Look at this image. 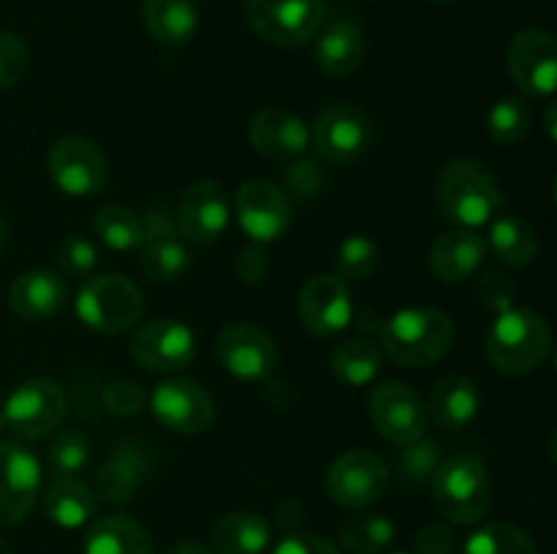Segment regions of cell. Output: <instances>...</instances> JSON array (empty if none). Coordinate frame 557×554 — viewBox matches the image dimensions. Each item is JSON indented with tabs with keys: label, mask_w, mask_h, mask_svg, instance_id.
Masks as SVG:
<instances>
[{
	"label": "cell",
	"mask_w": 557,
	"mask_h": 554,
	"mask_svg": "<svg viewBox=\"0 0 557 554\" xmlns=\"http://www.w3.org/2000/svg\"><path fill=\"white\" fill-rule=\"evenodd\" d=\"M428 413L433 416V421L441 429H466L468 424H473V418L479 416V407H482V396H479L476 383L471 378H462V375H446L438 383L433 386L428 400Z\"/></svg>",
	"instance_id": "cb8c5ba5"
},
{
	"label": "cell",
	"mask_w": 557,
	"mask_h": 554,
	"mask_svg": "<svg viewBox=\"0 0 557 554\" xmlns=\"http://www.w3.org/2000/svg\"><path fill=\"white\" fill-rule=\"evenodd\" d=\"M0 429H3V416H0Z\"/></svg>",
	"instance_id": "9f6ffc18"
},
{
	"label": "cell",
	"mask_w": 557,
	"mask_h": 554,
	"mask_svg": "<svg viewBox=\"0 0 557 554\" xmlns=\"http://www.w3.org/2000/svg\"><path fill=\"white\" fill-rule=\"evenodd\" d=\"M283 185H286L292 199L308 201L319 199L321 190H324V168L319 166V161H310V158H294L286 168H283Z\"/></svg>",
	"instance_id": "ab89813d"
},
{
	"label": "cell",
	"mask_w": 557,
	"mask_h": 554,
	"mask_svg": "<svg viewBox=\"0 0 557 554\" xmlns=\"http://www.w3.org/2000/svg\"><path fill=\"white\" fill-rule=\"evenodd\" d=\"M234 269H237V277L245 286H259V282H264L267 272H270V259H267L264 248L253 242L239 250L237 261H234Z\"/></svg>",
	"instance_id": "bcb514c9"
},
{
	"label": "cell",
	"mask_w": 557,
	"mask_h": 554,
	"mask_svg": "<svg viewBox=\"0 0 557 554\" xmlns=\"http://www.w3.org/2000/svg\"><path fill=\"white\" fill-rule=\"evenodd\" d=\"M139 221H141V234H145V242H150V239L180 237L177 215H172V210H166V206H150L145 215H139Z\"/></svg>",
	"instance_id": "c3c4849f"
},
{
	"label": "cell",
	"mask_w": 557,
	"mask_h": 554,
	"mask_svg": "<svg viewBox=\"0 0 557 554\" xmlns=\"http://www.w3.org/2000/svg\"><path fill=\"white\" fill-rule=\"evenodd\" d=\"M141 22L163 47H185L199 30V9L194 0H145Z\"/></svg>",
	"instance_id": "d4e9b609"
},
{
	"label": "cell",
	"mask_w": 557,
	"mask_h": 554,
	"mask_svg": "<svg viewBox=\"0 0 557 554\" xmlns=\"http://www.w3.org/2000/svg\"><path fill=\"white\" fill-rule=\"evenodd\" d=\"M297 313L305 329L315 337H335L351 320V293L337 275H315L302 286Z\"/></svg>",
	"instance_id": "d6986e66"
},
{
	"label": "cell",
	"mask_w": 557,
	"mask_h": 554,
	"mask_svg": "<svg viewBox=\"0 0 557 554\" xmlns=\"http://www.w3.org/2000/svg\"><path fill=\"white\" fill-rule=\"evenodd\" d=\"M139 451L141 449H134L131 443H125L120 445L112 459L103 462L96 476V487L101 500H107V503H128L134 498L147 470V462Z\"/></svg>",
	"instance_id": "f546056e"
},
{
	"label": "cell",
	"mask_w": 557,
	"mask_h": 554,
	"mask_svg": "<svg viewBox=\"0 0 557 554\" xmlns=\"http://www.w3.org/2000/svg\"><path fill=\"white\" fill-rule=\"evenodd\" d=\"M381 351L400 367H430L455 342V320L438 307H406L379 326Z\"/></svg>",
	"instance_id": "7a4b0ae2"
},
{
	"label": "cell",
	"mask_w": 557,
	"mask_h": 554,
	"mask_svg": "<svg viewBox=\"0 0 557 554\" xmlns=\"http://www.w3.org/2000/svg\"><path fill=\"white\" fill-rule=\"evenodd\" d=\"M315 63L324 71L326 76H351L362 68L364 54V36L357 27V22L351 20H332L324 30L319 33V41H315Z\"/></svg>",
	"instance_id": "603a6c76"
},
{
	"label": "cell",
	"mask_w": 557,
	"mask_h": 554,
	"mask_svg": "<svg viewBox=\"0 0 557 554\" xmlns=\"http://www.w3.org/2000/svg\"><path fill=\"white\" fill-rule=\"evenodd\" d=\"M381 264V250L379 244L370 237L354 234V237L343 239L341 248L335 255V269L343 282H357L373 277V272Z\"/></svg>",
	"instance_id": "8d00e7d4"
},
{
	"label": "cell",
	"mask_w": 557,
	"mask_h": 554,
	"mask_svg": "<svg viewBox=\"0 0 557 554\" xmlns=\"http://www.w3.org/2000/svg\"><path fill=\"white\" fill-rule=\"evenodd\" d=\"M52 182L65 196H92L107 185L109 163L101 147L85 136H63L47 155Z\"/></svg>",
	"instance_id": "8fae6325"
},
{
	"label": "cell",
	"mask_w": 557,
	"mask_h": 554,
	"mask_svg": "<svg viewBox=\"0 0 557 554\" xmlns=\"http://www.w3.org/2000/svg\"><path fill=\"white\" fill-rule=\"evenodd\" d=\"M150 407L163 427L180 435H201L215 424V400L205 386L188 378L158 383Z\"/></svg>",
	"instance_id": "5bb4252c"
},
{
	"label": "cell",
	"mask_w": 557,
	"mask_h": 554,
	"mask_svg": "<svg viewBox=\"0 0 557 554\" xmlns=\"http://www.w3.org/2000/svg\"><path fill=\"white\" fill-rule=\"evenodd\" d=\"M370 418L381 438L397 445L424 438V429H428L424 400L403 380H384L375 386L370 394Z\"/></svg>",
	"instance_id": "7c38bea8"
},
{
	"label": "cell",
	"mask_w": 557,
	"mask_h": 554,
	"mask_svg": "<svg viewBox=\"0 0 557 554\" xmlns=\"http://www.w3.org/2000/svg\"><path fill=\"white\" fill-rule=\"evenodd\" d=\"M232 221V204L215 179H199L185 188L177 206L180 237L194 244H210L226 234Z\"/></svg>",
	"instance_id": "ac0fdd59"
},
{
	"label": "cell",
	"mask_w": 557,
	"mask_h": 554,
	"mask_svg": "<svg viewBox=\"0 0 557 554\" xmlns=\"http://www.w3.org/2000/svg\"><path fill=\"white\" fill-rule=\"evenodd\" d=\"M87 459H90V440L82 429H63L49 443V462L63 476L82 470Z\"/></svg>",
	"instance_id": "f35d334b"
},
{
	"label": "cell",
	"mask_w": 557,
	"mask_h": 554,
	"mask_svg": "<svg viewBox=\"0 0 557 554\" xmlns=\"http://www.w3.org/2000/svg\"><path fill=\"white\" fill-rule=\"evenodd\" d=\"M413 554H457L455 532L441 521H428L413 538Z\"/></svg>",
	"instance_id": "f6af8a7d"
},
{
	"label": "cell",
	"mask_w": 557,
	"mask_h": 554,
	"mask_svg": "<svg viewBox=\"0 0 557 554\" xmlns=\"http://www.w3.org/2000/svg\"><path fill=\"white\" fill-rule=\"evenodd\" d=\"M85 554H156V546L139 521L125 514H107L92 521Z\"/></svg>",
	"instance_id": "484cf974"
},
{
	"label": "cell",
	"mask_w": 557,
	"mask_h": 554,
	"mask_svg": "<svg viewBox=\"0 0 557 554\" xmlns=\"http://www.w3.org/2000/svg\"><path fill=\"white\" fill-rule=\"evenodd\" d=\"M92 228H96L98 239H101L107 248L120 250H139L145 242V234H141V221L139 212L128 210V206L109 204L92 217Z\"/></svg>",
	"instance_id": "e575fe53"
},
{
	"label": "cell",
	"mask_w": 557,
	"mask_h": 554,
	"mask_svg": "<svg viewBox=\"0 0 557 554\" xmlns=\"http://www.w3.org/2000/svg\"><path fill=\"white\" fill-rule=\"evenodd\" d=\"M487 242L476 228H451L433 242L428 264L433 275L444 282H462L476 275L482 266Z\"/></svg>",
	"instance_id": "44dd1931"
},
{
	"label": "cell",
	"mask_w": 557,
	"mask_h": 554,
	"mask_svg": "<svg viewBox=\"0 0 557 554\" xmlns=\"http://www.w3.org/2000/svg\"><path fill=\"white\" fill-rule=\"evenodd\" d=\"M487 244L493 248L495 259L504 261L511 269H525L528 264L536 261L539 248H542L536 228L522 221L520 215H506V212H500L490 223Z\"/></svg>",
	"instance_id": "f1b7e54d"
},
{
	"label": "cell",
	"mask_w": 557,
	"mask_h": 554,
	"mask_svg": "<svg viewBox=\"0 0 557 554\" xmlns=\"http://www.w3.org/2000/svg\"><path fill=\"white\" fill-rule=\"evenodd\" d=\"M131 358L150 373H177L196 356L194 331L177 318H156L131 337Z\"/></svg>",
	"instance_id": "9a60e30c"
},
{
	"label": "cell",
	"mask_w": 557,
	"mask_h": 554,
	"mask_svg": "<svg viewBox=\"0 0 557 554\" xmlns=\"http://www.w3.org/2000/svg\"><path fill=\"white\" fill-rule=\"evenodd\" d=\"M275 521L286 536H294V532H299V527L305 525V505L299 503V500H286V503L277 508Z\"/></svg>",
	"instance_id": "681fc988"
},
{
	"label": "cell",
	"mask_w": 557,
	"mask_h": 554,
	"mask_svg": "<svg viewBox=\"0 0 557 554\" xmlns=\"http://www.w3.org/2000/svg\"><path fill=\"white\" fill-rule=\"evenodd\" d=\"M234 215L256 244L275 242L292 226V199L270 179H248L234 196Z\"/></svg>",
	"instance_id": "4fadbf2b"
},
{
	"label": "cell",
	"mask_w": 557,
	"mask_h": 554,
	"mask_svg": "<svg viewBox=\"0 0 557 554\" xmlns=\"http://www.w3.org/2000/svg\"><path fill=\"white\" fill-rule=\"evenodd\" d=\"M218 358L239 380H267L277 367V345L261 326L228 324L215 340Z\"/></svg>",
	"instance_id": "2e32d148"
},
{
	"label": "cell",
	"mask_w": 557,
	"mask_h": 554,
	"mask_svg": "<svg viewBox=\"0 0 557 554\" xmlns=\"http://www.w3.org/2000/svg\"><path fill=\"white\" fill-rule=\"evenodd\" d=\"M533 112L525 98L506 96L487 112V134L495 144L511 147L520 144L531 134Z\"/></svg>",
	"instance_id": "d590c367"
},
{
	"label": "cell",
	"mask_w": 557,
	"mask_h": 554,
	"mask_svg": "<svg viewBox=\"0 0 557 554\" xmlns=\"http://www.w3.org/2000/svg\"><path fill=\"white\" fill-rule=\"evenodd\" d=\"M392 554H411V552H392Z\"/></svg>",
	"instance_id": "6f0895ef"
},
{
	"label": "cell",
	"mask_w": 557,
	"mask_h": 554,
	"mask_svg": "<svg viewBox=\"0 0 557 554\" xmlns=\"http://www.w3.org/2000/svg\"><path fill=\"white\" fill-rule=\"evenodd\" d=\"M487 358L498 373L528 375L542 367L553 348L547 318L531 307H509L498 313L487 331Z\"/></svg>",
	"instance_id": "3957f363"
},
{
	"label": "cell",
	"mask_w": 557,
	"mask_h": 554,
	"mask_svg": "<svg viewBox=\"0 0 557 554\" xmlns=\"http://www.w3.org/2000/svg\"><path fill=\"white\" fill-rule=\"evenodd\" d=\"M386 487H389L386 462L370 449L346 451L326 470V494L343 508H368L384 498Z\"/></svg>",
	"instance_id": "9c48e42d"
},
{
	"label": "cell",
	"mask_w": 557,
	"mask_h": 554,
	"mask_svg": "<svg viewBox=\"0 0 557 554\" xmlns=\"http://www.w3.org/2000/svg\"><path fill=\"white\" fill-rule=\"evenodd\" d=\"M0 554H14V552H11V549H9V546H5V543H3V541H0Z\"/></svg>",
	"instance_id": "db71d44e"
},
{
	"label": "cell",
	"mask_w": 557,
	"mask_h": 554,
	"mask_svg": "<svg viewBox=\"0 0 557 554\" xmlns=\"http://www.w3.org/2000/svg\"><path fill=\"white\" fill-rule=\"evenodd\" d=\"M69 411L65 391L49 378H30L16 386L3 405V427L14 429L20 438L38 440L52 435Z\"/></svg>",
	"instance_id": "ba28073f"
},
{
	"label": "cell",
	"mask_w": 557,
	"mask_h": 554,
	"mask_svg": "<svg viewBox=\"0 0 557 554\" xmlns=\"http://www.w3.org/2000/svg\"><path fill=\"white\" fill-rule=\"evenodd\" d=\"M161 554H215V552L199 541H177V543H172V546L163 549Z\"/></svg>",
	"instance_id": "f907efd6"
},
{
	"label": "cell",
	"mask_w": 557,
	"mask_h": 554,
	"mask_svg": "<svg viewBox=\"0 0 557 554\" xmlns=\"http://www.w3.org/2000/svg\"><path fill=\"white\" fill-rule=\"evenodd\" d=\"M433 3H451V0H433Z\"/></svg>",
	"instance_id": "11a10c76"
},
{
	"label": "cell",
	"mask_w": 557,
	"mask_h": 554,
	"mask_svg": "<svg viewBox=\"0 0 557 554\" xmlns=\"http://www.w3.org/2000/svg\"><path fill=\"white\" fill-rule=\"evenodd\" d=\"M272 554H341V549L332 541L321 536H310V532H294V536H286Z\"/></svg>",
	"instance_id": "7dc6e473"
},
{
	"label": "cell",
	"mask_w": 557,
	"mask_h": 554,
	"mask_svg": "<svg viewBox=\"0 0 557 554\" xmlns=\"http://www.w3.org/2000/svg\"><path fill=\"white\" fill-rule=\"evenodd\" d=\"M462 554H539L536 543L511 521H490L471 532Z\"/></svg>",
	"instance_id": "1f68e13d"
},
{
	"label": "cell",
	"mask_w": 557,
	"mask_h": 554,
	"mask_svg": "<svg viewBox=\"0 0 557 554\" xmlns=\"http://www.w3.org/2000/svg\"><path fill=\"white\" fill-rule=\"evenodd\" d=\"M373 141V119L354 103H332L315 117L310 128V144L315 155L330 166H351L359 158L368 155Z\"/></svg>",
	"instance_id": "8992f818"
},
{
	"label": "cell",
	"mask_w": 557,
	"mask_h": 554,
	"mask_svg": "<svg viewBox=\"0 0 557 554\" xmlns=\"http://www.w3.org/2000/svg\"><path fill=\"white\" fill-rule=\"evenodd\" d=\"M30 65V49L14 33H0V90H9L22 76L27 74Z\"/></svg>",
	"instance_id": "7bdbcfd3"
},
{
	"label": "cell",
	"mask_w": 557,
	"mask_h": 554,
	"mask_svg": "<svg viewBox=\"0 0 557 554\" xmlns=\"http://www.w3.org/2000/svg\"><path fill=\"white\" fill-rule=\"evenodd\" d=\"M69 286L58 272L30 269L22 272L9 288L11 313L22 320H47L65 307Z\"/></svg>",
	"instance_id": "7402d4cb"
},
{
	"label": "cell",
	"mask_w": 557,
	"mask_h": 554,
	"mask_svg": "<svg viewBox=\"0 0 557 554\" xmlns=\"http://www.w3.org/2000/svg\"><path fill=\"white\" fill-rule=\"evenodd\" d=\"M430 487L438 511L455 525H476L487 514L493 498L487 465L471 454L441 462L430 478Z\"/></svg>",
	"instance_id": "277c9868"
},
{
	"label": "cell",
	"mask_w": 557,
	"mask_h": 554,
	"mask_svg": "<svg viewBox=\"0 0 557 554\" xmlns=\"http://www.w3.org/2000/svg\"><path fill=\"white\" fill-rule=\"evenodd\" d=\"M245 22L250 30L275 47H299L324 25L321 0H245Z\"/></svg>",
	"instance_id": "52a82bcc"
},
{
	"label": "cell",
	"mask_w": 557,
	"mask_h": 554,
	"mask_svg": "<svg viewBox=\"0 0 557 554\" xmlns=\"http://www.w3.org/2000/svg\"><path fill=\"white\" fill-rule=\"evenodd\" d=\"M435 196L444 217L460 228L490 226L506 204L498 179L479 158H457L446 163Z\"/></svg>",
	"instance_id": "6da1fadb"
},
{
	"label": "cell",
	"mask_w": 557,
	"mask_h": 554,
	"mask_svg": "<svg viewBox=\"0 0 557 554\" xmlns=\"http://www.w3.org/2000/svg\"><path fill=\"white\" fill-rule=\"evenodd\" d=\"M41 489V465L16 443H0V527L27 519Z\"/></svg>",
	"instance_id": "e0dca14e"
},
{
	"label": "cell",
	"mask_w": 557,
	"mask_h": 554,
	"mask_svg": "<svg viewBox=\"0 0 557 554\" xmlns=\"http://www.w3.org/2000/svg\"><path fill=\"white\" fill-rule=\"evenodd\" d=\"M395 541V525L381 514H354L341 525V543L354 554H381Z\"/></svg>",
	"instance_id": "836d02e7"
},
{
	"label": "cell",
	"mask_w": 557,
	"mask_h": 554,
	"mask_svg": "<svg viewBox=\"0 0 557 554\" xmlns=\"http://www.w3.org/2000/svg\"><path fill=\"white\" fill-rule=\"evenodd\" d=\"M145 402L147 394L134 380H117V383H109L107 391H103V405L114 416H136L145 407Z\"/></svg>",
	"instance_id": "ee69618b"
},
{
	"label": "cell",
	"mask_w": 557,
	"mask_h": 554,
	"mask_svg": "<svg viewBox=\"0 0 557 554\" xmlns=\"http://www.w3.org/2000/svg\"><path fill=\"white\" fill-rule=\"evenodd\" d=\"M544 128H547L549 139H555V106H547V119H544Z\"/></svg>",
	"instance_id": "816d5d0a"
},
{
	"label": "cell",
	"mask_w": 557,
	"mask_h": 554,
	"mask_svg": "<svg viewBox=\"0 0 557 554\" xmlns=\"http://www.w3.org/2000/svg\"><path fill=\"white\" fill-rule=\"evenodd\" d=\"M248 139L256 152L272 161H294L310 147V128L286 106H264L248 125Z\"/></svg>",
	"instance_id": "ffe728a7"
},
{
	"label": "cell",
	"mask_w": 557,
	"mask_h": 554,
	"mask_svg": "<svg viewBox=\"0 0 557 554\" xmlns=\"http://www.w3.org/2000/svg\"><path fill=\"white\" fill-rule=\"evenodd\" d=\"M58 264L69 277H87L98 264L96 244L87 237L71 234L58 244Z\"/></svg>",
	"instance_id": "b9f144b4"
},
{
	"label": "cell",
	"mask_w": 557,
	"mask_h": 554,
	"mask_svg": "<svg viewBox=\"0 0 557 554\" xmlns=\"http://www.w3.org/2000/svg\"><path fill=\"white\" fill-rule=\"evenodd\" d=\"M5 237H9V234H5V221H3V215H0V253H3V248H5Z\"/></svg>",
	"instance_id": "f5cc1de1"
},
{
	"label": "cell",
	"mask_w": 557,
	"mask_h": 554,
	"mask_svg": "<svg viewBox=\"0 0 557 554\" xmlns=\"http://www.w3.org/2000/svg\"><path fill=\"white\" fill-rule=\"evenodd\" d=\"M506 63L517 90L528 98H549L557 85V41L549 30L525 27L515 33Z\"/></svg>",
	"instance_id": "30bf717a"
},
{
	"label": "cell",
	"mask_w": 557,
	"mask_h": 554,
	"mask_svg": "<svg viewBox=\"0 0 557 554\" xmlns=\"http://www.w3.org/2000/svg\"><path fill=\"white\" fill-rule=\"evenodd\" d=\"M441 462L444 459H441V449L435 440L419 438V440H413V443H406L400 451L403 481L413 483V487H419V483H428L430 478H433V473L438 470Z\"/></svg>",
	"instance_id": "74e56055"
},
{
	"label": "cell",
	"mask_w": 557,
	"mask_h": 554,
	"mask_svg": "<svg viewBox=\"0 0 557 554\" xmlns=\"http://www.w3.org/2000/svg\"><path fill=\"white\" fill-rule=\"evenodd\" d=\"M381 369V348L370 337H351L343 340L341 345L332 351V373L341 383L354 386H368L375 380Z\"/></svg>",
	"instance_id": "4dcf8cb0"
},
{
	"label": "cell",
	"mask_w": 557,
	"mask_h": 554,
	"mask_svg": "<svg viewBox=\"0 0 557 554\" xmlns=\"http://www.w3.org/2000/svg\"><path fill=\"white\" fill-rule=\"evenodd\" d=\"M96 492L74 476H63L44 494V514L63 530H76L96 516Z\"/></svg>",
	"instance_id": "83f0119b"
},
{
	"label": "cell",
	"mask_w": 557,
	"mask_h": 554,
	"mask_svg": "<svg viewBox=\"0 0 557 554\" xmlns=\"http://www.w3.org/2000/svg\"><path fill=\"white\" fill-rule=\"evenodd\" d=\"M141 269L150 280H177L190 269V250L185 248L183 237H166V239H150L141 242Z\"/></svg>",
	"instance_id": "d6a6232c"
},
{
	"label": "cell",
	"mask_w": 557,
	"mask_h": 554,
	"mask_svg": "<svg viewBox=\"0 0 557 554\" xmlns=\"http://www.w3.org/2000/svg\"><path fill=\"white\" fill-rule=\"evenodd\" d=\"M476 299L484 310H490V313L495 315L504 313V310L515 307V299H517L515 280L500 269L484 272V275L476 280Z\"/></svg>",
	"instance_id": "60d3db41"
},
{
	"label": "cell",
	"mask_w": 557,
	"mask_h": 554,
	"mask_svg": "<svg viewBox=\"0 0 557 554\" xmlns=\"http://www.w3.org/2000/svg\"><path fill=\"white\" fill-rule=\"evenodd\" d=\"M76 315L98 335L128 331L145 313V297L128 277L101 275L87 277L76 297Z\"/></svg>",
	"instance_id": "5b68a950"
},
{
	"label": "cell",
	"mask_w": 557,
	"mask_h": 554,
	"mask_svg": "<svg viewBox=\"0 0 557 554\" xmlns=\"http://www.w3.org/2000/svg\"><path fill=\"white\" fill-rule=\"evenodd\" d=\"M270 538V521L253 511H232L212 525V549L218 554H261Z\"/></svg>",
	"instance_id": "4316f807"
}]
</instances>
